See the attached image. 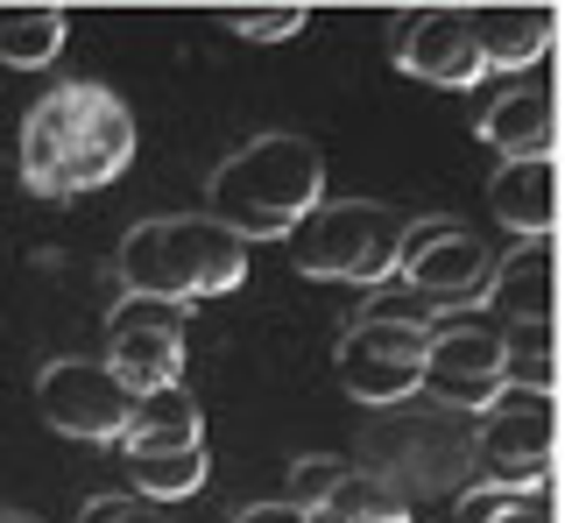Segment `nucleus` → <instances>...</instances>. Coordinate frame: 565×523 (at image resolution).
Instances as JSON below:
<instances>
[{
  "instance_id": "obj_1",
  "label": "nucleus",
  "mask_w": 565,
  "mask_h": 523,
  "mask_svg": "<svg viewBox=\"0 0 565 523\" xmlns=\"http://www.w3.org/2000/svg\"><path fill=\"white\" fill-rule=\"evenodd\" d=\"M135 163V114L106 85H57L22 120V184L35 199H85Z\"/></svg>"
},
{
  "instance_id": "obj_2",
  "label": "nucleus",
  "mask_w": 565,
  "mask_h": 523,
  "mask_svg": "<svg viewBox=\"0 0 565 523\" xmlns=\"http://www.w3.org/2000/svg\"><path fill=\"white\" fill-rule=\"evenodd\" d=\"M120 298H226L247 284V241L212 213H170V220H141L128 226L114 255Z\"/></svg>"
},
{
  "instance_id": "obj_3",
  "label": "nucleus",
  "mask_w": 565,
  "mask_h": 523,
  "mask_svg": "<svg viewBox=\"0 0 565 523\" xmlns=\"http://www.w3.org/2000/svg\"><path fill=\"white\" fill-rule=\"evenodd\" d=\"M326 199V156L305 135H255L205 178V213L241 241H290V226Z\"/></svg>"
},
{
  "instance_id": "obj_4",
  "label": "nucleus",
  "mask_w": 565,
  "mask_h": 523,
  "mask_svg": "<svg viewBox=\"0 0 565 523\" xmlns=\"http://www.w3.org/2000/svg\"><path fill=\"white\" fill-rule=\"evenodd\" d=\"M403 226L375 199H318L290 226V269L318 284H388L403 255Z\"/></svg>"
},
{
  "instance_id": "obj_5",
  "label": "nucleus",
  "mask_w": 565,
  "mask_h": 523,
  "mask_svg": "<svg viewBox=\"0 0 565 523\" xmlns=\"http://www.w3.org/2000/svg\"><path fill=\"white\" fill-rule=\"evenodd\" d=\"M135 404L141 396L114 375V361L64 354V361H43V375H35V417L50 431H64V439H85V446H120Z\"/></svg>"
},
{
  "instance_id": "obj_6",
  "label": "nucleus",
  "mask_w": 565,
  "mask_h": 523,
  "mask_svg": "<svg viewBox=\"0 0 565 523\" xmlns=\"http://www.w3.org/2000/svg\"><path fill=\"white\" fill-rule=\"evenodd\" d=\"M424 361H431V325L411 319H361L332 346V375L353 404H403L424 389Z\"/></svg>"
},
{
  "instance_id": "obj_7",
  "label": "nucleus",
  "mask_w": 565,
  "mask_h": 523,
  "mask_svg": "<svg viewBox=\"0 0 565 523\" xmlns=\"http://www.w3.org/2000/svg\"><path fill=\"white\" fill-rule=\"evenodd\" d=\"M396 276L417 290V298H438V305H467V298H488V276H494V248L473 226H459L446 213H424L403 226V255H396Z\"/></svg>"
},
{
  "instance_id": "obj_8",
  "label": "nucleus",
  "mask_w": 565,
  "mask_h": 523,
  "mask_svg": "<svg viewBox=\"0 0 565 523\" xmlns=\"http://www.w3.org/2000/svg\"><path fill=\"white\" fill-rule=\"evenodd\" d=\"M424 389L438 404L481 417L494 396L509 389V361H502V325H473V319H452V325H431V361H424Z\"/></svg>"
},
{
  "instance_id": "obj_9",
  "label": "nucleus",
  "mask_w": 565,
  "mask_h": 523,
  "mask_svg": "<svg viewBox=\"0 0 565 523\" xmlns=\"http://www.w3.org/2000/svg\"><path fill=\"white\" fill-rule=\"evenodd\" d=\"M552 446H558L552 389L509 382V389L481 410V460L494 467V481H544L552 474Z\"/></svg>"
},
{
  "instance_id": "obj_10",
  "label": "nucleus",
  "mask_w": 565,
  "mask_h": 523,
  "mask_svg": "<svg viewBox=\"0 0 565 523\" xmlns=\"http://www.w3.org/2000/svg\"><path fill=\"white\" fill-rule=\"evenodd\" d=\"M396 64L424 85H446V93H467L473 78H488V57H481V43H473L467 8L411 14V29H403V43H396Z\"/></svg>"
},
{
  "instance_id": "obj_11",
  "label": "nucleus",
  "mask_w": 565,
  "mask_h": 523,
  "mask_svg": "<svg viewBox=\"0 0 565 523\" xmlns=\"http://www.w3.org/2000/svg\"><path fill=\"white\" fill-rule=\"evenodd\" d=\"M488 205L509 234L544 241L558 226V178H552V156H502L488 178Z\"/></svg>"
},
{
  "instance_id": "obj_12",
  "label": "nucleus",
  "mask_w": 565,
  "mask_h": 523,
  "mask_svg": "<svg viewBox=\"0 0 565 523\" xmlns=\"http://www.w3.org/2000/svg\"><path fill=\"white\" fill-rule=\"evenodd\" d=\"M114 375L128 382L135 396L170 389L184 382V325L177 319H114Z\"/></svg>"
},
{
  "instance_id": "obj_13",
  "label": "nucleus",
  "mask_w": 565,
  "mask_h": 523,
  "mask_svg": "<svg viewBox=\"0 0 565 523\" xmlns=\"http://www.w3.org/2000/svg\"><path fill=\"white\" fill-rule=\"evenodd\" d=\"M467 22H473V43H481L488 72H530L558 36L552 8H467Z\"/></svg>"
},
{
  "instance_id": "obj_14",
  "label": "nucleus",
  "mask_w": 565,
  "mask_h": 523,
  "mask_svg": "<svg viewBox=\"0 0 565 523\" xmlns=\"http://www.w3.org/2000/svg\"><path fill=\"white\" fill-rule=\"evenodd\" d=\"M552 305H558V262H552L544 241L509 248V262H494V276H488L494 319H552Z\"/></svg>"
},
{
  "instance_id": "obj_15",
  "label": "nucleus",
  "mask_w": 565,
  "mask_h": 523,
  "mask_svg": "<svg viewBox=\"0 0 565 523\" xmlns=\"http://www.w3.org/2000/svg\"><path fill=\"white\" fill-rule=\"evenodd\" d=\"M177 446H205V410H199V396H191L184 382L149 389L135 404L128 431H120V452H177Z\"/></svg>"
},
{
  "instance_id": "obj_16",
  "label": "nucleus",
  "mask_w": 565,
  "mask_h": 523,
  "mask_svg": "<svg viewBox=\"0 0 565 523\" xmlns=\"http://www.w3.org/2000/svg\"><path fill=\"white\" fill-rule=\"evenodd\" d=\"M481 142L494 156H552V93L544 85H509L502 99H488Z\"/></svg>"
},
{
  "instance_id": "obj_17",
  "label": "nucleus",
  "mask_w": 565,
  "mask_h": 523,
  "mask_svg": "<svg viewBox=\"0 0 565 523\" xmlns=\"http://www.w3.org/2000/svg\"><path fill=\"white\" fill-rule=\"evenodd\" d=\"M64 36H71L64 8H0V64H14V72H43V64H57Z\"/></svg>"
},
{
  "instance_id": "obj_18",
  "label": "nucleus",
  "mask_w": 565,
  "mask_h": 523,
  "mask_svg": "<svg viewBox=\"0 0 565 523\" xmlns=\"http://www.w3.org/2000/svg\"><path fill=\"white\" fill-rule=\"evenodd\" d=\"M135 495L149 502H184L205 488V446H177V452H120Z\"/></svg>"
},
{
  "instance_id": "obj_19",
  "label": "nucleus",
  "mask_w": 565,
  "mask_h": 523,
  "mask_svg": "<svg viewBox=\"0 0 565 523\" xmlns=\"http://www.w3.org/2000/svg\"><path fill=\"white\" fill-rule=\"evenodd\" d=\"M452 523H552V502H544V481H488L459 495Z\"/></svg>"
},
{
  "instance_id": "obj_20",
  "label": "nucleus",
  "mask_w": 565,
  "mask_h": 523,
  "mask_svg": "<svg viewBox=\"0 0 565 523\" xmlns=\"http://www.w3.org/2000/svg\"><path fill=\"white\" fill-rule=\"evenodd\" d=\"M318 523H411V510L396 502V488H388V481L353 474V467H347V481L318 502Z\"/></svg>"
},
{
  "instance_id": "obj_21",
  "label": "nucleus",
  "mask_w": 565,
  "mask_h": 523,
  "mask_svg": "<svg viewBox=\"0 0 565 523\" xmlns=\"http://www.w3.org/2000/svg\"><path fill=\"white\" fill-rule=\"evenodd\" d=\"M502 325V361H509V382L523 389H552L558 369H552V319H494Z\"/></svg>"
},
{
  "instance_id": "obj_22",
  "label": "nucleus",
  "mask_w": 565,
  "mask_h": 523,
  "mask_svg": "<svg viewBox=\"0 0 565 523\" xmlns=\"http://www.w3.org/2000/svg\"><path fill=\"white\" fill-rule=\"evenodd\" d=\"M340 481H347V460H332V452H305V460L290 467V488H282V495H290V502H305V510L318 516V502H326Z\"/></svg>"
},
{
  "instance_id": "obj_23",
  "label": "nucleus",
  "mask_w": 565,
  "mask_h": 523,
  "mask_svg": "<svg viewBox=\"0 0 565 523\" xmlns=\"http://www.w3.org/2000/svg\"><path fill=\"white\" fill-rule=\"evenodd\" d=\"M226 22H234L241 43H282V36L305 29V8H241V14H226Z\"/></svg>"
},
{
  "instance_id": "obj_24",
  "label": "nucleus",
  "mask_w": 565,
  "mask_h": 523,
  "mask_svg": "<svg viewBox=\"0 0 565 523\" xmlns=\"http://www.w3.org/2000/svg\"><path fill=\"white\" fill-rule=\"evenodd\" d=\"M78 523H156V510L149 495H93L78 510Z\"/></svg>"
},
{
  "instance_id": "obj_25",
  "label": "nucleus",
  "mask_w": 565,
  "mask_h": 523,
  "mask_svg": "<svg viewBox=\"0 0 565 523\" xmlns=\"http://www.w3.org/2000/svg\"><path fill=\"white\" fill-rule=\"evenodd\" d=\"M234 523H318V516L305 510V502H290V495H282V502H247V510H241Z\"/></svg>"
},
{
  "instance_id": "obj_26",
  "label": "nucleus",
  "mask_w": 565,
  "mask_h": 523,
  "mask_svg": "<svg viewBox=\"0 0 565 523\" xmlns=\"http://www.w3.org/2000/svg\"><path fill=\"white\" fill-rule=\"evenodd\" d=\"M0 523H43V516H29V510H0Z\"/></svg>"
}]
</instances>
